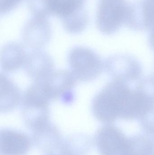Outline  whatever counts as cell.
<instances>
[{"label": "cell", "mask_w": 154, "mask_h": 155, "mask_svg": "<svg viewBox=\"0 0 154 155\" xmlns=\"http://www.w3.org/2000/svg\"><path fill=\"white\" fill-rule=\"evenodd\" d=\"M132 90L126 82L114 80L94 97L92 111L94 117L103 123L123 119L128 108Z\"/></svg>", "instance_id": "obj_1"}, {"label": "cell", "mask_w": 154, "mask_h": 155, "mask_svg": "<svg viewBox=\"0 0 154 155\" xmlns=\"http://www.w3.org/2000/svg\"><path fill=\"white\" fill-rule=\"evenodd\" d=\"M49 101L37 82H33L24 93L21 102L22 117L31 132L50 122Z\"/></svg>", "instance_id": "obj_2"}, {"label": "cell", "mask_w": 154, "mask_h": 155, "mask_svg": "<svg viewBox=\"0 0 154 155\" xmlns=\"http://www.w3.org/2000/svg\"><path fill=\"white\" fill-rule=\"evenodd\" d=\"M68 61L71 72L77 80L89 82L102 72L104 64L97 54L91 49L77 46L71 50Z\"/></svg>", "instance_id": "obj_3"}, {"label": "cell", "mask_w": 154, "mask_h": 155, "mask_svg": "<svg viewBox=\"0 0 154 155\" xmlns=\"http://www.w3.org/2000/svg\"><path fill=\"white\" fill-rule=\"evenodd\" d=\"M77 79L71 71L67 70L53 71L39 83L49 100H60L66 104L73 102L74 88Z\"/></svg>", "instance_id": "obj_4"}, {"label": "cell", "mask_w": 154, "mask_h": 155, "mask_svg": "<svg viewBox=\"0 0 154 155\" xmlns=\"http://www.w3.org/2000/svg\"><path fill=\"white\" fill-rule=\"evenodd\" d=\"M129 7L126 0H101L97 18L99 31L107 35L116 31L126 22Z\"/></svg>", "instance_id": "obj_5"}, {"label": "cell", "mask_w": 154, "mask_h": 155, "mask_svg": "<svg viewBox=\"0 0 154 155\" xmlns=\"http://www.w3.org/2000/svg\"><path fill=\"white\" fill-rule=\"evenodd\" d=\"M96 142L101 155H133V142L112 126L99 128L96 134Z\"/></svg>", "instance_id": "obj_6"}, {"label": "cell", "mask_w": 154, "mask_h": 155, "mask_svg": "<svg viewBox=\"0 0 154 155\" xmlns=\"http://www.w3.org/2000/svg\"><path fill=\"white\" fill-rule=\"evenodd\" d=\"M105 67L114 80L127 83L137 80L142 73V68L134 58L128 55L110 57L106 61Z\"/></svg>", "instance_id": "obj_7"}, {"label": "cell", "mask_w": 154, "mask_h": 155, "mask_svg": "<svg viewBox=\"0 0 154 155\" xmlns=\"http://www.w3.org/2000/svg\"><path fill=\"white\" fill-rule=\"evenodd\" d=\"M85 0H40L43 5L40 15H53L62 18L63 25L80 18L79 12L82 10Z\"/></svg>", "instance_id": "obj_8"}, {"label": "cell", "mask_w": 154, "mask_h": 155, "mask_svg": "<svg viewBox=\"0 0 154 155\" xmlns=\"http://www.w3.org/2000/svg\"><path fill=\"white\" fill-rule=\"evenodd\" d=\"M32 141L22 132L10 128L0 132L1 155H26L30 149Z\"/></svg>", "instance_id": "obj_9"}, {"label": "cell", "mask_w": 154, "mask_h": 155, "mask_svg": "<svg viewBox=\"0 0 154 155\" xmlns=\"http://www.w3.org/2000/svg\"><path fill=\"white\" fill-rule=\"evenodd\" d=\"M24 71L33 82L41 81L54 71V64L52 57L41 50H33L27 54Z\"/></svg>", "instance_id": "obj_10"}, {"label": "cell", "mask_w": 154, "mask_h": 155, "mask_svg": "<svg viewBox=\"0 0 154 155\" xmlns=\"http://www.w3.org/2000/svg\"><path fill=\"white\" fill-rule=\"evenodd\" d=\"M37 20H32L26 25L22 33L24 43L33 50H40L49 41L51 30L49 23L42 17L37 16Z\"/></svg>", "instance_id": "obj_11"}, {"label": "cell", "mask_w": 154, "mask_h": 155, "mask_svg": "<svg viewBox=\"0 0 154 155\" xmlns=\"http://www.w3.org/2000/svg\"><path fill=\"white\" fill-rule=\"evenodd\" d=\"M126 23L136 30L154 28V0H143L129 5Z\"/></svg>", "instance_id": "obj_12"}, {"label": "cell", "mask_w": 154, "mask_h": 155, "mask_svg": "<svg viewBox=\"0 0 154 155\" xmlns=\"http://www.w3.org/2000/svg\"><path fill=\"white\" fill-rule=\"evenodd\" d=\"M31 139L37 148L46 153L59 150L63 140L58 127L51 122L32 131Z\"/></svg>", "instance_id": "obj_13"}, {"label": "cell", "mask_w": 154, "mask_h": 155, "mask_svg": "<svg viewBox=\"0 0 154 155\" xmlns=\"http://www.w3.org/2000/svg\"><path fill=\"white\" fill-rule=\"evenodd\" d=\"M27 53L22 45L7 44L1 51V66L5 73H11L24 66Z\"/></svg>", "instance_id": "obj_14"}, {"label": "cell", "mask_w": 154, "mask_h": 155, "mask_svg": "<svg viewBox=\"0 0 154 155\" xmlns=\"http://www.w3.org/2000/svg\"><path fill=\"white\" fill-rule=\"evenodd\" d=\"M20 91L18 87L6 75L1 74V112L8 113L21 103Z\"/></svg>", "instance_id": "obj_15"}, {"label": "cell", "mask_w": 154, "mask_h": 155, "mask_svg": "<svg viewBox=\"0 0 154 155\" xmlns=\"http://www.w3.org/2000/svg\"><path fill=\"white\" fill-rule=\"evenodd\" d=\"M90 147V141L87 136L78 134L63 139L59 150L60 155H86Z\"/></svg>", "instance_id": "obj_16"}, {"label": "cell", "mask_w": 154, "mask_h": 155, "mask_svg": "<svg viewBox=\"0 0 154 155\" xmlns=\"http://www.w3.org/2000/svg\"><path fill=\"white\" fill-rule=\"evenodd\" d=\"M23 0H1V13L5 14L14 9Z\"/></svg>", "instance_id": "obj_17"}, {"label": "cell", "mask_w": 154, "mask_h": 155, "mask_svg": "<svg viewBox=\"0 0 154 155\" xmlns=\"http://www.w3.org/2000/svg\"><path fill=\"white\" fill-rule=\"evenodd\" d=\"M150 44L151 46L154 50V28L151 30V35L150 37Z\"/></svg>", "instance_id": "obj_18"}, {"label": "cell", "mask_w": 154, "mask_h": 155, "mask_svg": "<svg viewBox=\"0 0 154 155\" xmlns=\"http://www.w3.org/2000/svg\"><path fill=\"white\" fill-rule=\"evenodd\" d=\"M47 155H56L52 154H49Z\"/></svg>", "instance_id": "obj_19"}]
</instances>
